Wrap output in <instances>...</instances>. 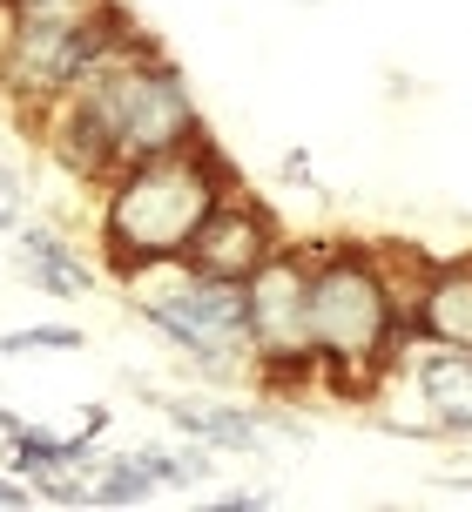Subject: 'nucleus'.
I'll use <instances>...</instances> for the list:
<instances>
[{"mask_svg":"<svg viewBox=\"0 0 472 512\" xmlns=\"http://www.w3.org/2000/svg\"><path fill=\"white\" fill-rule=\"evenodd\" d=\"M34 135L75 182L102 189L122 162L203 142V115H196L189 81L176 75V61H162L156 41L122 27L75 75V88L34 122Z\"/></svg>","mask_w":472,"mask_h":512,"instance_id":"1","label":"nucleus"},{"mask_svg":"<svg viewBox=\"0 0 472 512\" xmlns=\"http://www.w3.org/2000/svg\"><path fill=\"white\" fill-rule=\"evenodd\" d=\"M459 486H472V472H466V479H459Z\"/></svg>","mask_w":472,"mask_h":512,"instance_id":"18","label":"nucleus"},{"mask_svg":"<svg viewBox=\"0 0 472 512\" xmlns=\"http://www.w3.org/2000/svg\"><path fill=\"white\" fill-rule=\"evenodd\" d=\"M405 263L371 243H311V351L317 384L338 398H378V384L412 351L405 331Z\"/></svg>","mask_w":472,"mask_h":512,"instance_id":"2","label":"nucleus"},{"mask_svg":"<svg viewBox=\"0 0 472 512\" xmlns=\"http://www.w3.org/2000/svg\"><path fill=\"white\" fill-rule=\"evenodd\" d=\"M7 358H54V351H88V337L75 324H27V331H7L0 337Z\"/></svg>","mask_w":472,"mask_h":512,"instance_id":"13","label":"nucleus"},{"mask_svg":"<svg viewBox=\"0 0 472 512\" xmlns=\"http://www.w3.org/2000/svg\"><path fill=\"white\" fill-rule=\"evenodd\" d=\"M405 331H412V344L472 351V256L412 263V277H405Z\"/></svg>","mask_w":472,"mask_h":512,"instance_id":"8","label":"nucleus"},{"mask_svg":"<svg viewBox=\"0 0 472 512\" xmlns=\"http://www.w3.org/2000/svg\"><path fill=\"white\" fill-rule=\"evenodd\" d=\"M263 499H270V492H223V499H216V506H223V512H257Z\"/></svg>","mask_w":472,"mask_h":512,"instance_id":"15","label":"nucleus"},{"mask_svg":"<svg viewBox=\"0 0 472 512\" xmlns=\"http://www.w3.org/2000/svg\"><path fill=\"white\" fill-rule=\"evenodd\" d=\"M27 499H34V492H27L14 472H0V506H27Z\"/></svg>","mask_w":472,"mask_h":512,"instance_id":"16","label":"nucleus"},{"mask_svg":"<svg viewBox=\"0 0 472 512\" xmlns=\"http://www.w3.org/2000/svg\"><path fill=\"white\" fill-rule=\"evenodd\" d=\"M162 418L176 425L183 438H196V445H210V452H257L263 438H304L297 425H290L284 411H250V405H216V398H156Z\"/></svg>","mask_w":472,"mask_h":512,"instance_id":"9","label":"nucleus"},{"mask_svg":"<svg viewBox=\"0 0 472 512\" xmlns=\"http://www.w3.org/2000/svg\"><path fill=\"white\" fill-rule=\"evenodd\" d=\"M311 250L277 243L257 270L243 277V331H250V371L270 391L317 384V351H311Z\"/></svg>","mask_w":472,"mask_h":512,"instance_id":"5","label":"nucleus"},{"mask_svg":"<svg viewBox=\"0 0 472 512\" xmlns=\"http://www.w3.org/2000/svg\"><path fill=\"white\" fill-rule=\"evenodd\" d=\"M277 243H284V230L270 223V209H263L257 196H243V189H223V196H216V209L196 223L183 263H196L203 277L243 283V277L263 263V256L277 250Z\"/></svg>","mask_w":472,"mask_h":512,"instance_id":"7","label":"nucleus"},{"mask_svg":"<svg viewBox=\"0 0 472 512\" xmlns=\"http://www.w3.org/2000/svg\"><path fill=\"white\" fill-rule=\"evenodd\" d=\"M223 189H236V169L223 162V149L210 135L183 142V149L142 155V162H122L102 182V209H95V250H102V263L115 277L149 270V263H176Z\"/></svg>","mask_w":472,"mask_h":512,"instance_id":"3","label":"nucleus"},{"mask_svg":"<svg viewBox=\"0 0 472 512\" xmlns=\"http://www.w3.org/2000/svg\"><path fill=\"white\" fill-rule=\"evenodd\" d=\"M115 14V0H0L7 27H88Z\"/></svg>","mask_w":472,"mask_h":512,"instance_id":"12","label":"nucleus"},{"mask_svg":"<svg viewBox=\"0 0 472 512\" xmlns=\"http://www.w3.org/2000/svg\"><path fill=\"white\" fill-rule=\"evenodd\" d=\"M14 270L41 297H61V304H75V297H88L102 283V263L81 243H68L54 223H14Z\"/></svg>","mask_w":472,"mask_h":512,"instance_id":"10","label":"nucleus"},{"mask_svg":"<svg viewBox=\"0 0 472 512\" xmlns=\"http://www.w3.org/2000/svg\"><path fill=\"white\" fill-rule=\"evenodd\" d=\"M129 304L183 351L203 378H243L250 371V331H243V283L203 277L196 263H149L122 277Z\"/></svg>","mask_w":472,"mask_h":512,"instance_id":"4","label":"nucleus"},{"mask_svg":"<svg viewBox=\"0 0 472 512\" xmlns=\"http://www.w3.org/2000/svg\"><path fill=\"white\" fill-rule=\"evenodd\" d=\"M122 27H129L122 7L88 27H7L0 21V102L34 128Z\"/></svg>","mask_w":472,"mask_h":512,"instance_id":"6","label":"nucleus"},{"mask_svg":"<svg viewBox=\"0 0 472 512\" xmlns=\"http://www.w3.org/2000/svg\"><path fill=\"white\" fill-rule=\"evenodd\" d=\"M284 182H304V189H311V162H304V155H290V162H284Z\"/></svg>","mask_w":472,"mask_h":512,"instance_id":"17","label":"nucleus"},{"mask_svg":"<svg viewBox=\"0 0 472 512\" xmlns=\"http://www.w3.org/2000/svg\"><path fill=\"white\" fill-rule=\"evenodd\" d=\"M412 371V398L425 405L439 438H472V351L419 344V358H398Z\"/></svg>","mask_w":472,"mask_h":512,"instance_id":"11","label":"nucleus"},{"mask_svg":"<svg viewBox=\"0 0 472 512\" xmlns=\"http://www.w3.org/2000/svg\"><path fill=\"white\" fill-rule=\"evenodd\" d=\"M21 209H27L21 169H7V162H0V236H14V223H21Z\"/></svg>","mask_w":472,"mask_h":512,"instance_id":"14","label":"nucleus"}]
</instances>
